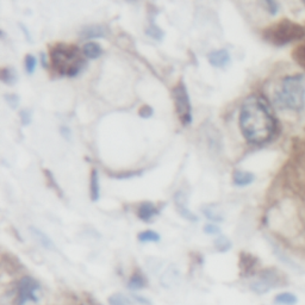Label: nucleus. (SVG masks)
<instances>
[{
    "mask_svg": "<svg viewBox=\"0 0 305 305\" xmlns=\"http://www.w3.org/2000/svg\"><path fill=\"white\" fill-rule=\"evenodd\" d=\"M41 60H42V63H43V66H47V64H45V54L44 53H42L41 54Z\"/></svg>",
    "mask_w": 305,
    "mask_h": 305,
    "instance_id": "obj_34",
    "label": "nucleus"
},
{
    "mask_svg": "<svg viewBox=\"0 0 305 305\" xmlns=\"http://www.w3.org/2000/svg\"><path fill=\"white\" fill-rule=\"evenodd\" d=\"M240 126L247 141L263 144L272 139L277 123L266 101L259 96H250L241 106Z\"/></svg>",
    "mask_w": 305,
    "mask_h": 305,
    "instance_id": "obj_1",
    "label": "nucleus"
},
{
    "mask_svg": "<svg viewBox=\"0 0 305 305\" xmlns=\"http://www.w3.org/2000/svg\"><path fill=\"white\" fill-rule=\"evenodd\" d=\"M274 102L283 110L299 112L305 106V78L304 75H287L282 80L275 92Z\"/></svg>",
    "mask_w": 305,
    "mask_h": 305,
    "instance_id": "obj_2",
    "label": "nucleus"
},
{
    "mask_svg": "<svg viewBox=\"0 0 305 305\" xmlns=\"http://www.w3.org/2000/svg\"><path fill=\"white\" fill-rule=\"evenodd\" d=\"M140 115H141L142 117H149V116L153 115L152 107L148 106V105H145V106H143L142 109L140 110Z\"/></svg>",
    "mask_w": 305,
    "mask_h": 305,
    "instance_id": "obj_31",
    "label": "nucleus"
},
{
    "mask_svg": "<svg viewBox=\"0 0 305 305\" xmlns=\"http://www.w3.org/2000/svg\"><path fill=\"white\" fill-rule=\"evenodd\" d=\"M204 231L206 234L215 235L220 233V228H218L217 225H214V224H206V225L204 226Z\"/></svg>",
    "mask_w": 305,
    "mask_h": 305,
    "instance_id": "obj_30",
    "label": "nucleus"
},
{
    "mask_svg": "<svg viewBox=\"0 0 305 305\" xmlns=\"http://www.w3.org/2000/svg\"><path fill=\"white\" fill-rule=\"evenodd\" d=\"M40 290V284L31 277L21 278L18 284V305H24L28 302H39L37 291Z\"/></svg>",
    "mask_w": 305,
    "mask_h": 305,
    "instance_id": "obj_7",
    "label": "nucleus"
},
{
    "mask_svg": "<svg viewBox=\"0 0 305 305\" xmlns=\"http://www.w3.org/2000/svg\"><path fill=\"white\" fill-rule=\"evenodd\" d=\"M51 63L59 74L75 77L85 66L81 53L74 45L59 44L51 51Z\"/></svg>",
    "mask_w": 305,
    "mask_h": 305,
    "instance_id": "obj_3",
    "label": "nucleus"
},
{
    "mask_svg": "<svg viewBox=\"0 0 305 305\" xmlns=\"http://www.w3.org/2000/svg\"><path fill=\"white\" fill-rule=\"evenodd\" d=\"M255 179V175L250 172L245 171H235L233 175L234 183L236 186H247L250 185Z\"/></svg>",
    "mask_w": 305,
    "mask_h": 305,
    "instance_id": "obj_13",
    "label": "nucleus"
},
{
    "mask_svg": "<svg viewBox=\"0 0 305 305\" xmlns=\"http://www.w3.org/2000/svg\"><path fill=\"white\" fill-rule=\"evenodd\" d=\"M1 80L7 85H13L16 81H17V73L13 68L11 67H7V68H2L1 71Z\"/></svg>",
    "mask_w": 305,
    "mask_h": 305,
    "instance_id": "obj_18",
    "label": "nucleus"
},
{
    "mask_svg": "<svg viewBox=\"0 0 305 305\" xmlns=\"http://www.w3.org/2000/svg\"><path fill=\"white\" fill-rule=\"evenodd\" d=\"M5 99H6V102H9L13 109H16V106L18 105V102H20V98H18L16 94H6V96H5Z\"/></svg>",
    "mask_w": 305,
    "mask_h": 305,
    "instance_id": "obj_27",
    "label": "nucleus"
},
{
    "mask_svg": "<svg viewBox=\"0 0 305 305\" xmlns=\"http://www.w3.org/2000/svg\"><path fill=\"white\" fill-rule=\"evenodd\" d=\"M30 231L32 234V236L36 239V241L39 242L40 244L42 245L43 248H45V249H49V250H54L55 249V244H54V242L51 241L50 237L48 236V235H45L43 231L40 230V229H36V228H30Z\"/></svg>",
    "mask_w": 305,
    "mask_h": 305,
    "instance_id": "obj_12",
    "label": "nucleus"
},
{
    "mask_svg": "<svg viewBox=\"0 0 305 305\" xmlns=\"http://www.w3.org/2000/svg\"><path fill=\"white\" fill-rule=\"evenodd\" d=\"M285 280L282 273L274 268L264 269L258 274V278L250 284V288L258 295H264L271 291L272 288L284 285Z\"/></svg>",
    "mask_w": 305,
    "mask_h": 305,
    "instance_id": "obj_5",
    "label": "nucleus"
},
{
    "mask_svg": "<svg viewBox=\"0 0 305 305\" xmlns=\"http://www.w3.org/2000/svg\"><path fill=\"white\" fill-rule=\"evenodd\" d=\"M264 5L266 6L267 11H268L271 15H277L278 11H279V5H278V2L275 1H271V0H267V1L264 2Z\"/></svg>",
    "mask_w": 305,
    "mask_h": 305,
    "instance_id": "obj_26",
    "label": "nucleus"
},
{
    "mask_svg": "<svg viewBox=\"0 0 305 305\" xmlns=\"http://www.w3.org/2000/svg\"><path fill=\"white\" fill-rule=\"evenodd\" d=\"M304 36L305 30L303 26L290 20L278 21L264 31V39L278 47L290 44V43L302 40Z\"/></svg>",
    "mask_w": 305,
    "mask_h": 305,
    "instance_id": "obj_4",
    "label": "nucleus"
},
{
    "mask_svg": "<svg viewBox=\"0 0 305 305\" xmlns=\"http://www.w3.org/2000/svg\"><path fill=\"white\" fill-rule=\"evenodd\" d=\"M296 59H298L299 63L303 64L305 67V41L301 47H298V55H297Z\"/></svg>",
    "mask_w": 305,
    "mask_h": 305,
    "instance_id": "obj_28",
    "label": "nucleus"
},
{
    "mask_svg": "<svg viewBox=\"0 0 305 305\" xmlns=\"http://www.w3.org/2000/svg\"><path fill=\"white\" fill-rule=\"evenodd\" d=\"M20 26H21V30H23V32L24 34H25V36H26V40H29V41H31V36H30V34H29L28 32V30H26V28L25 26L23 25V24H20Z\"/></svg>",
    "mask_w": 305,
    "mask_h": 305,
    "instance_id": "obj_33",
    "label": "nucleus"
},
{
    "mask_svg": "<svg viewBox=\"0 0 305 305\" xmlns=\"http://www.w3.org/2000/svg\"><path fill=\"white\" fill-rule=\"evenodd\" d=\"M205 216H206L209 220H212V221H222V216H220V212H217L216 210L212 209V206H209V207H205V209L203 210Z\"/></svg>",
    "mask_w": 305,
    "mask_h": 305,
    "instance_id": "obj_24",
    "label": "nucleus"
},
{
    "mask_svg": "<svg viewBox=\"0 0 305 305\" xmlns=\"http://www.w3.org/2000/svg\"><path fill=\"white\" fill-rule=\"evenodd\" d=\"M91 199L93 202H97L99 199V194H101V187H99V175L97 169H93L91 174Z\"/></svg>",
    "mask_w": 305,
    "mask_h": 305,
    "instance_id": "obj_15",
    "label": "nucleus"
},
{
    "mask_svg": "<svg viewBox=\"0 0 305 305\" xmlns=\"http://www.w3.org/2000/svg\"><path fill=\"white\" fill-rule=\"evenodd\" d=\"M158 207L153 203H149V202H144L137 209V216H139L140 220L144 221V222H149L152 218L158 215Z\"/></svg>",
    "mask_w": 305,
    "mask_h": 305,
    "instance_id": "obj_9",
    "label": "nucleus"
},
{
    "mask_svg": "<svg viewBox=\"0 0 305 305\" xmlns=\"http://www.w3.org/2000/svg\"><path fill=\"white\" fill-rule=\"evenodd\" d=\"M135 299H136L137 302H140V303H144V304H148L149 305L150 303H149V301H147V299H144V298H142V297H140V296H135Z\"/></svg>",
    "mask_w": 305,
    "mask_h": 305,
    "instance_id": "obj_32",
    "label": "nucleus"
},
{
    "mask_svg": "<svg viewBox=\"0 0 305 305\" xmlns=\"http://www.w3.org/2000/svg\"><path fill=\"white\" fill-rule=\"evenodd\" d=\"M82 53L86 58L97 59L102 55V47L97 42H88L83 45Z\"/></svg>",
    "mask_w": 305,
    "mask_h": 305,
    "instance_id": "obj_14",
    "label": "nucleus"
},
{
    "mask_svg": "<svg viewBox=\"0 0 305 305\" xmlns=\"http://www.w3.org/2000/svg\"><path fill=\"white\" fill-rule=\"evenodd\" d=\"M147 34L149 35V36H152L153 39L156 40H161V37L163 36V32L161 31L160 28L156 26L155 24H152V25H150V28L147 30Z\"/></svg>",
    "mask_w": 305,
    "mask_h": 305,
    "instance_id": "obj_25",
    "label": "nucleus"
},
{
    "mask_svg": "<svg viewBox=\"0 0 305 305\" xmlns=\"http://www.w3.org/2000/svg\"><path fill=\"white\" fill-rule=\"evenodd\" d=\"M215 245L218 250H221V252H226L228 249H230L231 244H230V241L226 239V237L220 236L218 239H216Z\"/></svg>",
    "mask_w": 305,
    "mask_h": 305,
    "instance_id": "obj_22",
    "label": "nucleus"
},
{
    "mask_svg": "<svg viewBox=\"0 0 305 305\" xmlns=\"http://www.w3.org/2000/svg\"><path fill=\"white\" fill-rule=\"evenodd\" d=\"M139 240L141 242H159L160 235L153 230H145L139 234Z\"/></svg>",
    "mask_w": 305,
    "mask_h": 305,
    "instance_id": "obj_20",
    "label": "nucleus"
},
{
    "mask_svg": "<svg viewBox=\"0 0 305 305\" xmlns=\"http://www.w3.org/2000/svg\"><path fill=\"white\" fill-rule=\"evenodd\" d=\"M109 303L110 305H131L132 302L126 296L121 295V293H116V295H112L110 297Z\"/></svg>",
    "mask_w": 305,
    "mask_h": 305,
    "instance_id": "obj_21",
    "label": "nucleus"
},
{
    "mask_svg": "<svg viewBox=\"0 0 305 305\" xmlns=\"http://www.w3.org/2000/svg\"><path fill=\"white\" fill-rule=\"evenodd\" d=\"M129 288L131 290H140V288L144 287L145 285V279L142 274L135 273L131 277V279L129 280Z\"/></svg>",
    "mask_w": 305,
    "mask_h": 305,
    "instance_id": "obj_19",
    "label": "nucleus"
},
{
    "mask_svg": "<svg viewBox=\"0 0 305 305\" xmlns=\"http://www.w3.org/2000/svg\"><path fill=\"white\" fill-rule=\"evenodd\" d=\"M274 303L279 305H296L298 303V298L291 292H283L275 296Z\"/></svg>",
    "mask_w": 305,
    "mask_h": 305,
    "instance_id": "obj_17",
    "label": "nucleus"
},
{
    "mask_svg": "<svg viewBox=\"0 0 305 305\" xmlns=\"http://www.w3.org/2000/svg\"><path fill=\"white\" fill-rule=\"evenodd\" d=\"M209 61L214 67H224L230 61V55L225 49L214 50L209 54Z\"/></svg>",
    "mask_w": 305,
    "mask_h": 305,
    "instance_id": "obj_10",
    "label": "nucleus"
},
{
    "mask_svg": "<svg viewBox=\"0 0 305 305\" xmlns=\"http://www.w3.org/2000/svg\"><path fill=\"white\" fill-rule=\"evenodd\" d=\"M173 99L178 116L183 125L192 123V107H191L190 97L185 83L179 82L173 90Z\"/></svg>",
    "mask_w": 305,
    "mask_h": 305,
    "instance_id": "obj_6",
    "label": "nucleus"
},
{
    "mask_svg": "<svg viewBox=\"0 0 305 305\" xmlns=\"http://www.w3.org/2000/svg\"><path fill=\"white\" fill-rule=\"evenodd\" d=\"M174 199H175V205H177V209H178V211H179V214L182 215L183 217H185L186 220L196 222L197 216L192 214V212L187 209V197H186V194L180 191V192H178L177 194H175Z\"/></svg>",
    "mask_w": 305,
    "mask_h": 305,
    "instance_id": "obj_8",
    "label": "nucleus"
},
{
    "mask_svg": "<svg viewBox=\"0 0 305 305\" xmlns=\"http://www.w3.org/2000/svg\"><path fill=\"white\" fill-rule=\"evenodd\" d=\"M105 29L101 25L87 26L81 31V36L85 39H98V37L105 36Z\"/></svg>",
    "mask_w": 305,
    "mask_h": 305,
    "instance_id": "obj_16",
    "label": "nucleus"
},
{
    "mask_svg": "<svg viewBox=\"0 0 305 305\" xmlns=\"http://www.w3.org/2000/svg\"><path fill=\"white\" fill-rule=\"evenodd\" d=\"M20 120H21V123H23V125H28V124L31 122L30 112H29L28 110H23V111H20Z\"/></svg>",
    "mask_w": 305,
    "mask_h": 305,
    "instance_id": "obj_29",
    "label": "nucleus"
},
{
    "mask_svg": "<svg viewBox=\"0 0 305 305\" xmlns=\"http://www.w3.org/2000/svg\"><path fill=\"white\" fill-rule=\"evenodd\" d=\"M256 264H258V260H256L255 256L247 254V253H242L241 254V264H240L242 274L244 275L252 274L253 272H254Z\"/></svg>",
    "mask_w": 305,
    "mask_h": 305,
    "instance_id": "obj_11",
    "label": "nucleus"
},
{
    "mask_svg": "<svg viewBox=\"0 0 305 305\" xmlns=\"http://www.w3.org/2000/svg\"><path fill=\"white\" fill-rule=\"evenodd\" d=\"M36 58L31 54H28L25 56V71L28 74H32L35 72V68H36Z\"/></svg>",
    "mask_w": 305,
    "mask_h": 305,
    "instance_id": "obj_23",
    "label": "nucleus"
}]
</instances>
